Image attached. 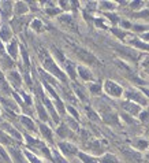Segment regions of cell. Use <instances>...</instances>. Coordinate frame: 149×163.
I'll list each match as a JSON object with an SVG mask.
<instances>
[{"label":"cell","mask_w":149,"mask_h":163,"mask_svg":"<svg viewBox=\"0 0 149 163\" xmlns=\"http://www.w3.org/2000/svg\"><path fill=\"white\" fill-rule=\"evenodd\" d=\"M41 61H42V66H44V69L47 70V73L52 74L53 77L59 78V80H60L63 84L67 82V75L62 71V69L55 63V61H53L49 55H47V54H45V55L41 58Z\"/></svg>","instance_id":"obj_1"},{"label":"cell","mask_w":149,"mask_h":163,"mask_svg":"<svg viewBox=\"0 0 149 163\" xmlns=\"http://www.w3.org/2000/svg\"><path fill=\"white\" fill-rule=\"evenodd\" d=\"M124 96H126L127 100L137 103L141 107H145V106L149 104V99L142 93V91H140V89H135V88L126 89V91H124Z\"/></svg>","instance_id":"obj_2"},{"label":"cell","mask_w":149,"mask_h":163,"mask_svg":"<svg viewBox=\"0 0 149 163\" xmlns=\"http://www.w3.org/2000/svg\"><path fill=\"white\" fill-rule=\"evenodd\" d=\"M103 89H104V92L108 96L113 97V99H120L124 95V89L119 84H116L115 81H111V80H105Z\"/></svg>","instance_id":"obj_3"},{"label":"cell","mask_w":149,"mask_h":163,"mask_svg":"<svg viewBox=\"0 0 149 163\" xmlns=\"http://www.w3.org/2000/svg\"><path fill=\"white\" fill-rule=\"evenodd\" d=\"M74 54L86 64H90V66H96V64H99V61H97L96 56H94L93 54H90L89 51L83 50V48L74 47Z\"/></svg>","instance_id":"obj_4"},{"label":"cell","mask_w":149,"mask_h":163,"mask_svg":"<svg viewBox=\"0 0 149 163\" xmlns=\"http://www.w3.org/2000/svg\"><path fill=\"white\" fill-rule=\"evenodd\" d=\"M120 107L123 108L124 113L129 114V115H131V116H138L140 113L142 111V107H141L140 104H137V103H134V102H130V100H124V102H122Z\"/></svg>","instance_id":"obj_5"},{"label":"cell","mask_w":149,"mask_h":163,"mask_svg":"<svg viewBox=\"0 0 149 163\" xmlns=\"http://www.w3.org/2000/svg\"><path fill=\"white\" fill-rule=\"evenodd\" d=\"M40 92V97H41V102L44 103V106H45V108L48 110V113H49V115H51V118H52V121L55 122V123H59V115H58V110H56L55 107H53V104H52V102H51L49 99H48L47 96H45L44 93H42V91H39Z\"/></svg>","instance_id":"obj_6"},{"label":"cell","mask_w":149,"mask_h":163,"mask_svg":"<svg viewBox=\"0 0 149 163\" xmlns=\"http://www.w3.org/2000/svg\"><path fill=\"white\" fill-rule=\"evenodd\" d=\"M59 149H60L62 152H63L64 155H66L67 158H73V156H77L78 155V148L74 145V144L69 143V141H60V143L58 144Z\"/></svg>","instance_id":"obj_7"},{"label":"cell","mask_w":149,"mask_h":163,"mask_svg":"<svg viewBox=\"0 0 149 163\" xmlns=\"http://www.w3.org/2000/svg\"><path fill=\"white\" fill-rule=\"evenodd\" d=\"M116 51L123 56L124 59H130V61H137L138 59V52L134 50V48H129V47H116Z\"/></svg>","instance_id":"obj_8"},{"label":"cell","mask_w":149,"mask_h":163,"mask_svg":"<svg viewBox=\"0 0 149 163\" xmlns=\"http://www.w3.org/2000/svg\"><path fill=\"white\" fill-rule=\"evenodd\" d=\"M86 148L89 149V151L92 152V154L94 155H104L103 152H104V148L105 147H103V143L99 140H90L88 141V143H85Z\"/></svg>","instance_id":"obj_9"},{"label":"cell","mask_w":149,"mask_h":163,"mask_svg":"<svg viewBox=\"0 0 149 163\" xmlns=\"http://www.w3.org/2000/svg\"><path fill=\"white\" fill-rule=\"evenodd\" d=\"M120 152L129 160H133V162H141V154L137 151V149L130 148V147H123V148H120Z\"/></svg>","instance_id":"obj_10"},{"label":"cell","mask_w":149,"mask_h":163,"mask_svg":"<svg viewBox=\"0 0 149 163\" xmlns=\"http://www.w3.org/2000/svg\"><path fill=\"white\" fill-rule=\"evenodd\" d=\"M77 74L80 75L81 80L86 81V82H89V81H93V78H94L92 70L89 69V67H86V66H82V64L77 66Z\"/></svg>","instance_id":"obj_11"},{"label":"cell","mask_w":149,"mask_h":163,"mask_svg":"<svg viewBox=\"0 0 149 163\" xmlns=\"http://www.w3.org/2000/svg\"><path fill=\"white\" fill-rule=\"evenodd\" d=\"M7 80L10 81V84H11L14 88H19V86L22 85V78H21L19 73H18L15 69H11L8 71V74H7Z\"/></svg>","instance_id":"obj_12"},{"label":"cell","mask_w":149,"mask_h":163,"mask_svg":"<svg viewBox=\"0 0 149 163\" xmlns=\"http://www.w3.org/2000/svg\"><path fill=\"white\" fill-rule=\"evenodd\" d=\"M36 110H37V113H39V118L41 119L42 122H47L48 119H49V118H48L47 108H45L44 103L41 102V99H39V97L36 99Z\"/></svg>","instance_id":"obj_13"},{"label":"cell","mask_w":149,"mask_h":163,"mask_svg":"<svg viewBox=\"0 0 149 163\" xmlns=\"http://www.w3.org/2000/svg\"><path fill=\"white\" fill-rule=\"evenodd\" d=\"M103 121L108 125H113V126H119V118L118 114L112 113V111H108V113H104L103 115Z\"/></svg>","instance_id":"obj_14"},{"label":"cell","mask_w":149,"mask_h":163,"mask_svg":"<svg viewBox=\"0 0 149 163\" xmlns=\"http://www.w3.org/2000/svg\"><path fill=\"white\" fill-rule=\"evenodd\" d=\"M39 127H40V132H41L42 137H44L47 141H49V143H53L52 130L49 129V126H48L47 123H44V122H41V123H39Z\"/></svg>","instance_id":"obj_15"},{"label":"cell","mask_w":149,"mask_h":163,"mask_svg":"<svg viewBox=\"0 0 149 163\" xmlns=\"http://www.w3.org/2000/svg\"><path fill=\"white\" fill-rule=\"evenodd\" d=\"M64 69H66V73L73 81H75L77 78V66H75L73 62H64Z\"/></svg>","instance_id":"obj_16"},{"label":"cell","mask_w":149,"mask_h":163,"mask_svg":"<svg viewBox=\"0 0 149 163\" xmlns=\"http://www.w3.org/2000/svg\"><path fill=\"white\" fill-rule=\"evenodd\" d=\"M28 11V4L23 3V2H17L14 6V14L17 17H23L25 12Z\"/></svg>","instance_id":"obj_17"},{"label":"cell","mask_w":149,"mask_h":163,"mask_svg":"<svg viewBox=\"0 0 149 163\" xmlns=\"http://www.w3.org/2000/svg\"><path fill=\"white\" fill-rule=\"evenodd\" d=\"M73 89H74L75 96H77L78 99L81 100V102L85 103L86 100H88V97H86V93H85V91H83V88H82V86L78 85L77 82H73Z\"/></svg>","instance_id":"obj_18"},{"label":"cell","mask_w":149,"mask_h":163,"mask_svg":"<svg viewBox=\"0 0 149 163\" xmlns=\"http://www.w3.org/2000/svg\"><path fill=\"white\" fill-rule=\"evenodd\" d=\"M78 158H80V160L82 163H100L99 160L96 159V158L93 156V155H89V154H86V152H78V155H77Z\"/></svg>","instance_id":"obj_19"},{"label":"cell","mask_w":149,"mask_h":163,"mask_svg":"<svg viewBox=\"0 0 149 163\" xmlns=\"http://www.w3.org/2000/svg\"><path fill=\"white\" fill-rule=\"evenodd\" d=\"M129 43H130V45H133L134 48H138V50H142V51H149V44H146V43L142 41L141 39H131Z\"/></svg>","instance_id":"obj_20"},{"label":"cell","mask_w":149,"mask_h":163,"mask_svg":"<svg viewBox=\"0 0 149 163\" xmlns=\"http://www.w3.org/2000/svg\"><path fill=\"white\" fill-rule=\"evenodd\" d=\"M58 136L60 138H67V137H70L71 136V130H70V127L67 126L66 123H60L59 125V127H58Z\"/></svg>","instance_id":"obj_21"},{"label":"cell","mask_w":149,"mask_h":163,"mask_svg":"<svg viewBox=\"0 0 149 163\" xmlns=\"http://www.w3.org/2000/svg\"><path fill=\"white\" fill-rule=\"evenodd\" d=\"M3 127L6 129V132H8L10 134H11V137L15 138V140H18V141L22 140V136H21V133L18 132V130H15L10 123H7V122H3Z\"/></svg>","instance_id":"obj_22"},{"label":"cell","mask_w":149,"mask_h":163,"mask_svg":"<svg viewBox=\"0 0 149 163\" xmlns=\"http://www.w3.org/2000/svg\"><path fill=\"white\" fill-rule=\"evenodd\" d=\"M21 122L23 123V126L26 127L28 130H30V132H37V127H36V125H34V122L32 121L29 116H25V115H22L21 116Z\"/></svg>","instance_id":"obj_23"},{"label":"cell","mask_w":149,"mask_h":163,"mask_svg":"<svg viewBox=\"0 0 149 163\" xmlns=\"http://www.w3.org/2000/svg\"><path fill=\"white\" fill-rule=\"evenodd\" d=\"M99 162L100 163H119V160H118V158H116L113 154L107 152V154H104V155H101V156H100Z\"/></svg>","instance_id":"obj_24"},{"label":"cell","mask_w":149,"mask_h":163,"mask_svg":"<svg viewBox=\"0 0 149 163\" xmlns=\"http://www.w3.org/2000/svg\"><path fill=\"white\" fill-rule=\"evenodd\" d=\"M10 152L12 155V159L15 163H25V158L22 156V152L18 148H10Z\"/></svg>","instance_id":"obj_25"},{"label":"cell","mask_w":149,"mask_h":163,"mask_svg":"<svg viewBox=\"0 0 149 163\" xmlns=\"http://www.w3.org/2000/svg\"><path fill=\"white\" fill-rule=\"evenodd\" d=\"M11 23H12V29L15 32H21L23 25H25V19H23V17H15Z\"/></svg>","instance_id":"obj_26"},{"label":"cell","mask_w":149,"mask_h":163,"mask_svg":"<svg viewBox=\"0 0 149 163\" xmlns=\"http://www.w3.org/2000/svg\"><path fill=\"white\" fill-rule=\"evenodd\" d=\"M12 37V33L11 30H10L8 26H3L2 28V30H0V40L2 41H10Z\"/></svg>","instance_id":"obj_27"},{"label":"cell","mask_w":149,"mask_h":163,"mask_svg":"<svg viewBox=\"0 0 149 163\" xmlns=\"http://www.w3.org/2000/svg\"><path fill=\"white\" fill-rule=\"evenodd\" d=\"M7 51H8V54H10L11 58H17V55H18V43L15 41V40H12V41L10 43Z\"/></svg>","instance_id":"obj_28"},{"label":"cell","mask_w":149,"mask_h":163,"mask_svg":"<svg viewBox=\"0 0 149 163\" xmlns=\"http://www.w3.org/2000/svg\"><path fill=\"white\" fill-rule=\"evenodd\" d=\"M103 91V86L100 85V84H96V82H90L89 84V92H90L92 95H94V96H97V95H100Z\"/></svg>","instance_id":"obj_29"},{"label":"cell","mask_w":149,"mask_h":163,"mask_svg":"<svg viewBox=\"0 0 149 163\" xmlns=\"http://www.w3.org/2000/svg\"><path fill=\"white\" fill-rule=\"evenodd\" d=\"M134 147H135V149H138V151H145V149L149 147V143H148L146 140H142V138H138V140H135Z\"/></svg>","instance_id":"obj_30"},{"label":"cell","mask_w":149,"mask_h":163,"mask_svg":"<svg viewBox=\"0 0 149 163\" xmlns=\"http://www.w3.org/2000/svg\"><path fill=\"white\" fill-rule=\"evenodd\" d=\"M59 21L66 26H73V18H71V15H69V14L60 15V17H59Z\"/></svg>","instance_id":"obj_31"},{"label":"cell","mask_w":149,"mask_h":163,"mask_svg":"<svg viewBox=\"0 0 149 163\" xmlns=\"http://www.w3.org/2000/svg\"><path fill=\"white\" fill-rule=\"evenodd\" d=\"M67 126L70 127V129H73V130H78L80 127H78V122H77V119H74L73 116H67Z\"/></svg>","instance_id":"obj_32"},{"label":"cell","mask_w":149,"mask_h":163,"mask_svg":"<svg viewBox=\"0 0 149 163\" xmlns=\"http://www.w3.org/2000/svg\"><path fill=\"white\" fill-rule=\"evenodd\" d=\"M138 118H140V121L142 122V123H149V111L142 110L140 113V115H138Z\"/></svg>","instance_id":"obj_33"},{"label":"cell","mask_w":149,"mask_h":163,"mask_svg":"<svg viewBox=\"0 0 149 163\" xmlns=\"http://www.w3.org/2000/svg\"><path fill=\"white\" fill-rule=\"evenodd\" d=\"M66 110L69 111V113H70V115H71L74 119H77V121H78V119H80V115H78V113H77V110H75V107H74V106H71V104H67V106H66Z\"/></svg>","instance_id":"obj_34"},{"label":"cell","mask_w":149,"mask_h":163,"mask_svg":"<svg viewBox=\"0 0 149 163\" xmlns=\"http://www.w3.org/2000/svg\"><path fill=\"white\" fill-rule=\"evenodd\" d=\"M32 29H33V30H36V32H42V30H44V26H42L41 21L34 19L33 22H32Z\"/></svg>","instance_id":"obj_35"},{"label":"cell","mask_w":149,"mask_h":163,"mask_svg":"<svg viewBox=\"0 0 149 163\" xmlns=\"http://www.w3.org/2000/svg\"><path fill=\"white\" fill-rule=\"evenodd\" d=\"M116 7L115 3H112V2H101L100 3V9L101 10H113Z\"/></svg>","instance_id":"obj_36"},{"label":"cell","mask_w":149,"mask_h":163,"mask_svg":"<svg viewBox=\"0 0 149 163\" xmlns=\"http://www.w3.org/2000/svg\"><path fill=\"white\" fill-rule=\"evenodd\" d=\"M86 114H88L89 119H92V121H100V116L96 114V111H93L92 108L86 107Z\"/></svg>","instance_id":"obj_37"},{"label":"cell","mask_w":149,"mask_h":163,"mask_svg":"<svg viewBox=\"0 0 149 163\" xmlns=\"http://www.w3.org/2000/svg\"><path fill=\"white\" fill-rule=\"evenodd\" d=\"M120 116H122V119H123L124 122H126L127 125H133L134 123V116H131V115H129V114H126V113H122L120 114Z\"/></svg>","instance_id":"obj_38"},{"label":"cell","mask_w":149,"mask_h":163,"mask_svg":"<svg viewBox=\"0 0 149 163\" xmlns=\"http://www.w3.org/2000/svg\"><path fill=\"white\" fill-rule=\"evenodd\" d=\"M12 4L10 3V2H4V3H2V9L4 10V15L6 17H10V10H11Z\"/></svg>","instance_id":"obj_39"},{"label":"cell","mask_w":149,"mask_h":163,"mask_svg":"<svg viewBox=\"0 0 149 163\" xmlns=\"http://www.w3.org/2000/svg\"><path fill=\"white\" fill-rule=\"evenodd\" d=\"M0 160L3 163H10V158H8V155L6 154V151L3 149V147H0Z\"/></svg>","instance_id":"obj_40"},{"label":"cell","mask_w":149,"mask_h":163,"mask_svg":"<svg viewBox=\"0 0 149 163\" xmlns=\"http://www.w3.org/2000/svg\"><path fill=\"white\" fill-rule=\"evenodd\" d=\"M112 33L115 34L118 39H120V40H123L124 36H126V32H124V30H119V29H116V28L112 29Z\"/></svg>","instance_id":"obj_41"},{"label":"cell","mask_w":149,"mask_h":163,"mask_svg":"<svg viewBox=\"0 0 149 163\" xmlns=\"http://www.w3.org/2000/svg\"><path fill=\"white\" fill-rule=\"evenodd\" d=\"M52 156L55 158V159H53V162H55V163H67L66 160L62 158V155H59L56 151H53V155H52Z\"/></svg>","instance_id":"obj_42"},{"label":"cell","mask_w":149,"mask_h":163,"mask_svg":"<svg viewBox=\"0 0 149 163\" xmlns=\"http://www.w3.org/2000/svg\"><path fill=\"white\" fill-rule=\"evenodd\" d=\"M0 143H3V144H11V140L7 137V134L4 132H0Z\"/></svg>","instance_id":"obj_43"},{"label":"cell","mask_w":149,"mask_h":163,"mask_svg":"<svg viewBox=\"0 0 149 163\" xmlns=\"http://www.w3.org/2000/svg\"><path fill=\"white\" fill-rule=\"evenodd\" d=\"M133 29H134L135 32H145L146 33V30H149V26H146V25H134L133 26Z\"/></svg>","instance_id":"obj_44"},{"label":"cell","mask_w":149,"mask_h":163,"mask_svg":"<svg viewBox=\"0 0 149 163\" xmlns=\"http://www.w3.org/2000/svg\"><path fill=\"white\" fill-rule=\"evenodd\" d=\"M105 17H107L108 19L113 23V25H116V23L119 22V18H118V15L116 14H105Z\"/></svg>","instance_id":"obj_45"},{"label":"cell","mask_w":149,"mask_h":163,"mask_svg":"<svg viewBox=\"0 0 149 163\" xmlns=\"http://www.w3.org/2000/svg\"><path fill=\"white\" fill-rule=\"evenodd\" d=\"M25 155L29 158V160H30L32 163H41V162H40V159H39V158H37V156H34V155H32L30 152H25Z\"/></svg>","instance_id":"obj_46"},{"label":"cell","mask_w":149,"mask_h":163,"mask_svg":"<svg viewBox=\"0 0 149 163\" xmlns=\"http://www.w3.org/2000/svg\"><path fill=\"white\" fill-rule=\"evenodd\" d=\"M0 85H3L4 88L8 91V88H7V82H6V77L3 75V71H2V70H0Z\"/></svg>","instance_id":"obj_47"},{"label":"cell","mask_w":149,"mask_h":163,"mask_svg":"<svg viewBox=\"0 0 149 163\" xmlns=\"http://www.w3.org/2000/svg\"><path fill=\"white\" fill-rule=\"evenodd\" d=\"M135 17H137V18H144V17H149V10H144V11L138 12V14H135Z\"/></svg>","instance_id":"obj_48"},{"label":"cell","mask_w":149,"mask_h":163,"mask_svg":"<svg viewBox=\"0 0 149 163\" xmlns=\"http://www.w3.org/2000/svg\"><path fill=\"white\" fill-rule=\"evenodd\" d=\"M142 2H133L131 4H130V6H131V9H141V7H142Z\"/></svg>","instance_id":"obj_49"},{"label":"cell","mask_w":149,"mask_h":163,"mask_svg":"<svg viewBox=\"0 0 149 163\" xmlns=\"http://www.w3.org/2000/svg\"><path fill=\"white\" fill-rule=\"evenodd\" d=\"M141 40L142 41H149V32H146V33H142V36H141Z\"/></svg>","instance_id":"obj_50"},{"label":"cell","mask_w":149,"mask_h":163,"mask_svg":"<svg viewBox=\"0 0 149 163\" xmlns=\"http://www.w3.org/2000/svg\"><path fill=\"white\" fill-rule=\"evenodd\" d=\"M122 28L123 29H130L131 28V25H130V22H127V21H123V22H122Z\"/></svg>","instance_id":"obj_51"},{"label":"cell","mask_w":149,"mask_h":163,"mask_svg":"<svg viewBox=\"0 0 149 163\" xmlns=\"http://www.w3.org/2000/svg\"><path fill=\"white\" fill-rule=\"evenodd\" d=\"M141 91H142V93L149 99V88H141Z\"/></svg>","instance_id":"obj_52"},{"label":"cell","mask_w":149,"mask_h":163,"mask_svg":"<svg viewBox=\"0 0 149 163\" xmlns=\"http://www.w3.org/2000/svg\"><path fill=\"white\" fill-rule=\"evenodd\" d=\"M4 52V47H3V41H2V40H0V55H2V54Z\"/></svg>","instance_id":"obj_53"},{"label":"cell","mask_w":149,"mask_h":163,"mask_svg":"<svg viewBox=\"0 0 149 163\" xmlns=\"http://www.w3.org/2000/svg\"><path fill=\"white\" fill-rule=\"evenodd\" d=\"M146 159H149V152H148V154H146Z\"/></svg>","instance_id":"obj_54"}]
</instances>
